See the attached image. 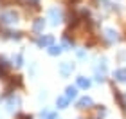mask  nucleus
<instances>
[{"mask_svg": "<svg viewBox=\"0 0 126 119\" xmlns=\"http://www.w3.org/2000/svg\"><path fill=\"white\" fill-rule=\"evenodd\" d=\"M0 20H2L4 24H13V22L18 20V15L13 13V11H11V13H4L2 16H0Z\"/></svg>", "mask_w": 126, "mask_h": 119, "instance_id": "obj_1", "label": "nucleus"}, {"mask_svg": "<svg viewBox=\"0 0 126 119\" xmlns=\"http://www.w3.org/2000/svg\"><path fill=\"white\" fill-rule=\"evenodd\" d=\"M49 18H50L52 24H60V22H61V13L56 7H52V9L49 11Z\"/></svg>", "mask_w": 126, "mask_h": 119, "instance_id": "obj_2", "label": "nucleus"}, {"mask_svg": "<svg viewBox=\"0 0 126 119\" xmlns=\"http://www.w3.org/2000/svg\"><path fill=\"white\" fill-rule=\"evenodd\" d=\"M36 43L40 45V47H50V43H52V36H40L38 40H36Z\"/></svg>", "mask_w": 126, "mask_h": 119, "instance_id": "obj_3", "label": "nucleus"}, {"mask_svg": "<svg viewBox=\"0 0 126 119\" xmlns=\"http://www.w3.org/2000/svg\"><path fill=\"white\" fill-rule=\"evenodd\" d=\"M90 106H92V99L87 98V96L78 101V108H90Z\"/></svg>", "mask_w": 126, "mask_h": 119, "instance_id": "obj_4", "label": "nucleus"}, {"mask_svg": "<svg viewBox=\"0 0 126 119\" xmlns=\"http://www.w3.org/2000/svg\"><path fill=\"white\" fill-rule=\"evenodd\" d=\"M68 103H70V99H68L67 96H60V98L56 99V105H58V108H67Z\"/></svg>", "mask_w": 126, "mask_h": 119, "instance_id": "obj_5", "label": "nucleus"}, {"mask_svg": "<svg viewBox=\"0 0 126 119\" xmlns=\"http://www.w3.org/2000/svg\"><path fill=\"white\" fill-rule=\"evenodd\" d=\"M90 85H92V81H90L88 78H85V76H79L78 78V87L79 88H88Z\"/></svg>", "mask_w": 126, "mask_h": 119, "instance_id": "obj_6", "label": "nucleus"}, {"mask_svg": "<svg viewBox=\"0 0 126 119\" xmlns=\"http://www.w3.org/2000/svg\"><path fill=\"white\" fill-rule=\"evenodd\" d=\"M43 27H45V20H43V18H38V20L32 24V31H34V33H42Z\"/></svg>", "mask_w": 126, "mask_h": 119, "instance_id": "obj_7", "label": "nucleus"}, {"mask_svg": "<svg viewBox=\"0 0 126 119\" xmlns=\"http://www.w3.org/2000/svg\"><path fill=\"white\" fill-rule=\"evenodd\" d=\"M72 70H74V65H72V63H63V65L60 67V72H61V76H68Z\"/></svg>", "mask_w": 126, "mask_h": 119, "instance_id": "obj_8", "label": "nucleus"}, {"mask_svg": "<svg viewBox=\"0 0 126 119\" xmlns=\"http://www.w3.org/2000/svg\"><path fill=\"white\" fill-rule=\"evenodd\" d=\"M113 78H115L117 81H126V69H117L113 72Z\"/></svg>", "mask_w": 126, "mask_h": 119, "instance_id": "obj_9", "label": "nucleus"}, {"mask_svg": "<svg viewBox=\"0 0 126 119\" xmlns=\"http://www.w3.org/2000/svg\"><path fill=\"white\" fill-rule=\"evenodd\" d=\"M65 96H67L68 99H74V98L78 96V87H68V88H67V94H65Z\"/></svg>", "mask_w": 126, "mask_h": 119, "instance_id": "obj_10", "label": "nucleus"}, {"mask_svg": "<svg viewBox=\"0 0 126 119\" xmlns=\"http://www.w3.org/2000/svg\"><path fill=\"white\" fill-rule=\"evenodd\" d=\"M106 40H108V42H117L119 36H117V33H113L112 29H108L106 31Z\"/></svg>", "mask_w": 126, "mask_h": 119, "instance_id": "obj_11", "label": "nucleus"}, {"mask_svg": "<svg viewBox=\"0 0 126 119\" xmlns=\"http://www.w3.org/2000/svg\"><path fill=\"white\" fill-rule=\"evenodd\" d=\"M18 105H20V99H18V98H11V99H9V110L18 108Z\"/></svg>", "mask_w": 126, "mask_h": 119, "instance_id": "obj_12", "label": "nucleus"}, {"mask_svg": "<svg viewBox=\"0 0 126 119\" xmlns=\"http://www.w3.org/2000/svg\"><path fill=\"white\" fill-rule=\"evenodd\" d=\"M60 52H61V47H56V45H50V47H49V54L56 56V54H60Z\"/></svg>", "mask_w": 126, "mask_h": 119, "instance_id": "obj_13", "label": "nucleus"}, {"mask_svg": "<svg viewBox=\"0 0 126 119\" xmlns=\"http://www.w3.org/2000/svg\"><path fill=\"white\" fill-rule=\"evenodd\" d=\"M16 65H22V56H16Z\"/></svg>", "mask_w": 126, "mask_h": 119, "instance_id": "obj_14", "label": "nucleus"}, {"mask_svg": "<svg viewBox=\"0 0 126 119\" xmlns=\"http://www.w3.org/2000/svg\"><path fill=\"white\" fill-rule=\"evenodd\" d=\"M22 119H32L31 116H22Z\"/></svg>", "mask_w": 126, "mask_h": 119, "instance_id": "obj_15", "label": "nucleus"}]
</instances>
